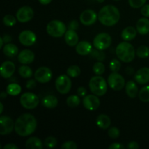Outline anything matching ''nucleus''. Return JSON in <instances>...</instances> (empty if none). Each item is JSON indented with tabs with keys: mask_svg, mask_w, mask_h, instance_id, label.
<instances>
[{
	"mask_svg": "<svg viewBox=\"0 0 149 149\" xmlns=\"http://www.w3.org/2000/svg\"><path fill=\"white\" fill-rule=\"evenodd\" d=\"M37 122L31 113L20 115L15 122V131L18 135L26 137L31 135L36 129Z\"/></svg>",
	"mask_w": 149,
	"mask_h": 149,
	"instance_id": "obj_1",
	"label": "nucleus"
},
{
	"mask_svg": "<svg viewBox=\"0 0 149 149\" xmlns=\"http://www.w3.org/2000/svg\"><path fill=\"white\" fill-rule=\"evenodd\" d=\"M98 20L106 26H113L119 22L120 19V13L116 7L113 5H106L99 11Z\"/></svg>",
	"mask_w": 149,
	"mask_h": 149,
	"instance_id": "obj_2",
	"label": "nucleus"
},
{
	"mask_svg": "<svg viewBox=\"0 0 149 149\" xmlns=\"http://www.w3.org/2000/svg\"><path fill=\"white\" fill-rule=\"evenodd\" d=\"M116 54L121 61L124 63H130L135 59V50L130 43L125 41L117 45Z\"/></svg>",
	"mask_w": 149,
	"mask_h": 149,
	"instance_id": "obj_3",
	"label": "nucleus"
},
{
	"mask_svg": "<svg viewBox=\"0 0 149 149\" xmlns=\"http://www.w3.org/2000/svg\"><path fill=\"white\" fill-rule=\"evenodd\" d=\"M89 87L92 93L97 96H103L107 92V83L100 75L93 77L89 82Z\"/></svg>",
	"mask_w": 149,
	"mask_h": 149,
	"instance_id": "obj_4",
	"label": "nucleus"
},
{
	"mask_svg": "<svg viewBox=\"0 0 149 149\" xmlns=\"http://www.w3.org/2000/svg\"><path fill=\"white\" fill-rule=\"evenodd\" d=\"M46 30L49 36L58 38L65 35L66 32V26L61 20H53L48 23Z\"/></svg>",
	"mask_w": 149,
	"mask_h": 149,
	"instance_id": "obj_5",
	"label": "nucleus"
},
{
	"mask_svg": "<svg viewBox=\"0 0 149 149\" xmlns=\"http://www.w3.org/2000/svg\"><path fill=\"white\" fill-rule=\"evenodd\" d=\"M20 103L24 109L31 110L37 107L39 103V98L34 93H25L20 96Z\"/></svg>",
	"mask_w": 149,
	"mask_h": 149,
	"instance_id": "obj_6",
	"label": "nucleus"
},
{
	"mask_svg": "<svg viewBox=\"0 0 149 149\" xmlns=\"http://www.w3.org/2000/svg\"><path fill=\"white\" fill-rule=\"evenodd\" d=\"M112 42L111 36L107 33H98L93 39V46L96 49L105 50L111 46Z\"/></svg>",
	"mask_w": 149,
	"mask_h": 149,
	"instance_id": "obj_7",
	"label": "nucleus"
},
{
	"mask_svg": "<svg viewBox=\"0 0 149 149\" xmlns=\"http://www.w3.org/2000/svg\"><path fill=\"white\" fill-rule=\"evenodd\" d=\"M71 80L70 79L69 76L68 75H61L56 79L55 81V87L58 93L61 94L65 95L70 92L71 89Z\"/></svg>",
	"mask_w": 149,
	"mask_h": 149,
	"instance_id": "obj_8",
	"label": "nucleus"
},
{
	"mask_svg": "<svg viewBox=\"0 0 149 149\" xmlns=\"http://www.w3.org/2000/svg\"><path fill=\"white\" fill-rule=\"evenodd\" d=\"M108 84L109 87L115 91H120L125 86V80L118 72H112L108 77Z\"/></svg>",
	"mask_w": 149,
	"mask_h": 149,
	"instance_id": "obj_9",
	"label": "nucleus"
},
{
	"mask_svg": "<svg viewBox=\"0 0 149 149\" xmlns=\"http://www.w3.org/2000/svg\"><path fill=\"white\" fill-rule=\"evenodd\" d=\"M35 79L39 83H47L52 79V72L50 68L47 67L42 66L38 68L34 74Z\"/></svg>",
	"mask_w": 149,
	"mask_h": 149,
	"instance_id": "obj_10",
	"label": "nucleus"
},
{
	"mask_svg": "<svg viewBox=\"0 0 149 149\" xmlns=\"http://www.w3.org/2000/svg\"><path fill=\"white\" fill-rule=\"evenodd\" d=\"M34 15L33 9L29 6L20 7L16 13V18L20 23H27L30 21Z\"/></svg>",
	"mask_w": 149,
	"mask_h": 149,
	"instance_id": "obj_11",
	"label": "nucleus"
},
{
	"mask_svg": "<svg viewBox=\"0 0 149 149\" xmlns=\"http://www.w3.org/2000/svg\"><path fill=\"white\" fill-rule=\"evenodd\" d=\"M82 103L84 107L89 111H95L100 105L98 96L95 95H87L83 97Z\"/></svg>",
	"mask_w": 149,
	"mask_h": 149,
	"instance_id": "obj_12",
	"label": "nucleus"
},
{
	"mask_svg": "<svg viewBox=\"0 0 149 149\" xmlns=\"http://www.w3.org/2000/svg\"><path fill=\"white\" fill-rule=\"evenodd\" d=\"M15 129V123L13 119L7 116L0 117V135H5L11 133Z\"/></svg>",
	"mask_w": 149,
	"mask_h": 149,
	"instance_id": "obj_13",
	"label": "nucleus"
},
{
	"mask_svg": "<svg viewBox=\"0 0 149 149\" xmlns=\"http://www.w3.org/2000/svg\"><path fill=\"white\" fill-rule=\"evenodd\" d=\"M18 39L20 44L24 46L29 47L36 43V36L32 31L25 30L19 34Z\"/></svg>",
	"mask_w": 149,
	"mask_h": 149,
	"instance_id": "obj_14",
	"label": "nucleus"
},
{
	"mask_svg": "<svg viewBox=\"0 0 149 149\" xmlns=\"http://www.w3.org/2000/svg\"><path fill=\"white\" fill-rule=\"evenodd\" d=\"M98 18L97 15L93 10H85L81 13L79 20L84 26H91L94 24Z\"/></svg>",
	"mask_w": 149,
	"mask_h": 149,
	"instance_id": "obj_15",
	"label": "nucleus"
},
{
	"mask_svg": "<svg viewBox=\"0 0 149 149\" xmlns=\"http://www.w3.org/2000/svg\"><path fill=\"white\" fill-rule=\"evenodd\" d=\"M15 71V65L12 61H4L0 68V74L4 79L11 78Z\"/></svg>",
	"mask_w": 149,
	"mask_h": 149,
	"instance_id": "obj_16",
	"label": "nucleus"
},
{
	"mask_svg": "<svg viewBox=\"0 0 149 149\" xmlns=\"http://www.w3.org/2000/svg\"><path fill=\"white\" fill-rule=\"evenodd\" d=\"M135 81L140 84H146L149 82V68L143 67L137 71L134 76Z\"/></svg>",
	"mask_w": 149,
	"mask_h": 149,
	"instance_id": "obj_17",
	"label": "nucleus"
},
{
	"mask_svg": "<svg viewBox=\"0 0 149 149\" xmlns=\"http://www.w3.org/2000/svg\"><path fill=\"white\" fill-rule=\"evenodd\" d=\"M35 59V55L31 50L23 49L17 55V60L20 63L23 65H28L33 62Z\"/></svg>",
	"mask_w": 149,
	"mask_h": 149,
	"instance_id": "obj_18",
	"label": "nucleus"
},
{
	"mask_svg": "<svg viewBox=\"0 0 149 149\" xmlns=\"http://www.w3.org/2000/svg\"><path fill=\"white\" fill-rule=\"evenodd\" d=\"M93 50V46L91 44L87 41H81L76 45V52L80 55L85 56L90 55Z\"/></svg>",
	"mask_w": 149,
	"mask_h": 149,
	"instance_id": "obj_19",
	"label": "nucleus"
},
{
	"mask_svg": "<svg viewBox=\"0 0 149 149\" xmlns=\"http://www.w3.org/2000/svg\"><path fill=\"white\" fill-rule=\"evenodd\" d=\"M64 37L65 42L68 46L74 47L79 43V36L76 31L68 29L64 35Z\"/></svg>",
	"mask_w": 149,
	"mask_h": 149,
	"instance_id": "obj_20",
	"label": "nucleus"
},
{
	"mask_svg": "<svg viewBox=\"0 0 149 149\" xmlns=\"http://www.w3.org/2000/svg\"><path fill=\"white\" fill-rule=\"evenodd\" d=\"M138 33L141 35H146L149 33V20L147 17H142L138 20L136 25Z\"/></svg>",
	"mask_w": 149,
	"mask_h": 149,
	"instance_id": "obj_21",
	"label": "nucleus"
},
{
	"mask_svg": "<svg viewBox=\"0 0 149 149\" xmlns=\"http://www.w3.org/2000/svg\"><path fill=\"white\" fill-rule=\"evenodd\" d=\"M125 91H126L128 97H130V98H135L139 93L138 86H137L136 83L134 82L133 81H129L126 83Z\"/></svg>",
	"mask_w": 149,
	"mask_h": 149,
	"instance_id": "obj_22",
	"label": "nucleus"
},
{
	"mask_svg": "<svg viewBox=\"0 0 149 149\" xmlns=\"http://www.w3.org/2000/svg\"><path fill=\"white\" fill-rule=\"evenodd\" d=\"M96 124H97V127H100V129L106 130L109 128L111 124V121L110 117L107 116L106 114H100L96 119Z\"/></svg>",
	"mask_w": 149,
	"mask_h": 149,
	"instance_id": "obj_23",
	"label": "nucleus"
},
{
	"mask_svg": "<svg viewBox=\"0 0 149 149\" xmlns=\"http://www.w3.org/2000/svg\"><path fill=\"white\" fill-rule=\"evenodd\" d=\"M137 29L132 26H128L126 27L122 32V39L126 42H129V41L132 40L135 38L137 35Z\"/></svg>",
	"mask_w": 149,
	"mask_h": 149,
	"instance_id": "obj_24",
	"label": "nucleus"
},
{
	"mask_svg": "<svg viewBox=\"0 0 149 149\" xmlns=\"http://www.w3.org/2000/svg\"><path fill=\"white\" fill-rule=\"evenodd\" d=\"M42 104L43 105L44 107L47 108V109H55L58 106V100L55 95H47L46 97L42 99Z\"/></svg>",
	"mask_w": 149,
	"mask_h": 149,
	"instance_id": "obj_25",
	"label": "nucleus"
},
{
	"mask_svg": "<svg viewBox=\"0 0 149 149\" xmlns=\"http://www.w3.org/2000/svg\"><path fill=\"white\" fill-rule=\"evenodd\" d=\"M26 147L28 149H42L43 143L39 138L32 137L26 141Z\"/></svg>",
	"mask_w": 149,
	"mask_h": 149,
	"instance_id": "obj_26",
	"label": "nucleus"
},
{
	"mask_svg": "<svg viewBox=\"0 0 149 149\" xmlns=\"http://www.w3.org/2000/svg\"><path fill=\"white\" fill-rule=\"evenodd\" d=\"M18 52V47L14 44L7 43L3 47V53L8 58L16 56Z\"/></svg>",
	"mask_w": 149,
	"mask_h": 149,
	"instance_id": "obj_27",
	"label": "nucleus"
},
{
	"mask_svg": "<svg viewBox=\"0 0 149 149\" xmlns=\"http://www.w3.org/2000/svg\"><path fill=\"white\" fill-rule=\"evenodd\" d=\"M21 87L17 83H10L7 87L6 91L8 95L12 96H16L21 93Z\"/></svg>",
	"mask_w": 149,
	"mask_h": 149,
	"instance_id": "obj_28",
	"label": "nucleus"
},
{
	"mask_svg": "<svg viewBox=\"0 0 149 149\" xmlns=\"http://www.w3.org/2000/svg\"><path fill=\"white\" fill-rule=\"evenodd\" d=\"M18 73L20 74V77H22L23 78L25 79H29L30 77H32L33 75V71L31 70V68L30 67L27 66V65H22L18 69Z\"/></svg>",
	"mask_w": 149,
	"mask_h": 149,
	"instance_id": "obj_29",
	"label": "nucleus"
},
{
	"mask_svg": "<svg viewBox=\"0 0 149 149\" xmlns=\"http://www.w3.org/2000/svg\"><path fill=\"white\" fill-rule=\"evenodd\" d=\"M81 103V99L79 95H70L66 99V103L68 107L76 108L79 106Z\"/></svg>",
	"mask_w": 149,
	"mask_h": 149,
	"instance_id": "obj_30",
	"label": "nucleus"
},
{
	"mask_svg": "<svg viewBox=\"0 0 149 149\" xmlns=\"http://www.w3.org/2000/svg\"><path fill=\"white\" fill-rule=\"evenodd\" d=\"M90 55L93 58L97 60V61H101V62H103L106 58V54L103 52V50H100L96 48L91 51Z\"/></svg>",
	"mask_w": 149,
	"mask_h": 149,
	"instance_id": "obj_31",
	"label": "nucleus"
},
{
	"mask_svg": "<svg viewBox=\"0 0 149 149\" xmlns=\"http://www.w3.org/2000/svg\"><path fill=\"white\" fill-rule=\"evenodd\" d=\"M140 100L143 103H148L149 102V85H146L141 88V90L138 93Z\"/></svg>",
	"mask_w": 149,
	"mask_h": 149,
	"instance_id": "obj_32",
	"label": "nucleus"
},
{
	"mask_svg": "<svg viewBox=\"0 0 149 149\" xmlns=\"http://www.w3.org/2000/svg\"><path fill=\"white\" fill-rule=\"evenodd\" d=\"M66 73L67 75L69 76L70 77L75 78V77H79L80 75V74H81V69H80V68L78 65H73L68 67L66 71Z\"/></svg>",
	"mask_w": 149,
	"mask_h": 149,
	"instance_id": "obj_33",
	"label": "nucleus"
},
{
	"mask_svg": "<svg viewBox=\"0 0 149 149\" xmlns=\"http://www.w3.org/2000/svg\"><path fill=\"white\" fill-rule=\"evenodd\" d=\"M136 55L141 58H147L149 57V47L145 45H141L137 49Z\"/></svg>",
	"mask_w": 149,
	"mask_h": 149,
	"instance_id": "obj_34",
	"label": "nucleus"
},
{
	"mask_svg": "<svg viewBox=\"0 0 149 149\" xmlns=\"http://www.w3.org/2000/svg\"><path fill=\"white\" fill-rule=\"evenodd\" d=\"M93 71L96 75H102L106 71V67L101 61H97L93 65Z\"/></svg>",
	"mask_w": 149,
	"mask_h": 149,
	"instance_id": "obj_35",
	"label": "nucleus"
},
{
	"mask_svg": "<svg viewBox=\"0 0 149 149\" xmlns=\"http://www.w3.org/2000/svg\"><path fill=\"white\" fill-rule=\"evenodd\" d=\"M17 22V18L11 15H7L3 17V23L7 27H12L15 26Z\"/></svg>",
	"mask_w": 149,
	"mask_h": 149,
	"instance_id": "obj_36",
	"label": "nucleus"
},
{
	"mask_svg": "<svg viewBox=\"0 0 149 149\" xmlns=\"http://www.w3.org/2000/svg\"><path fill=\"white\" fill-rule=\"evenodd\" d=\"M121 66H122V64H121L120 61L116 59L112 60L109 64V68L112 72H118L120 70Z\"/></svg>",
	"mask_w": 149,
	"mask_h": 149,
	"instance_id": "obj_37",
	"label": "nucleus"
},
{
	"mask_svg": "<svg viewBox=\"0 0 149 149\" xmlns=\"http://www.w3.org/2000/svg\"><path fill=\"white\" fill-rule=\"evenodd\" d=\"M57 143H58V141H57V139L55 138V137H52V136L47 137V138L45 139V143H44L45 146L50 148H55V147L57 146Z\"/></svg>",
	"mask_w": 149,
	"mask_h": 149,
	"instance_id": "obj_38",
	"label": "nucleus"
},
{
	"mask_svg": "<svg viewBox=\"0 0 149 149\" xmlns=\"http://www.w3.org/2000/svg\"><path fill=\"white\" fill-rule=\"evenodd\" d=\"M130 5L135 9L142 7L146 4L147 0H128Z\"/></svg>",
	"mask_w": 149,
	"mask_h": 149,
	"instance_id": "obj_39",
	"label": "nucleus"
},
{
	"mask_svg": "<svg viewBox=\"0 0 149 149\" xmlns=\"http://www.w3.org/2000/svg\"><path fill=\"white\" fill-rule=\"evenodd\" d=\"M108 134H109V136L111 138H112V139H116L120 135V131H119V130L117 127H111L109 130Z\"/></svg>",
	"mask_w": 149,
	"mask_h": 149,
	"instance_id": "obj_40",
	"label": "nucleus"
},
{
	"mask_svg": "<svg viewBox=\"0 0 149 149\" xmlns=\"http://www.w3.org/2000/svg\"><path fill=\"white\" fill-rule=\"evenodd\" d=\"M77 148H78V146H77V143L71 141H66L61 146V148L62 149H77Z\"/></svg>",
	"mask_w": 149,
	"mask_h": 149,
	"instance_id": "obj_41",
	"label": "nucleus"
},
{
	"mask_svg": "<svg viewBox=\"0 0 149 149\" xmlns=\"http://www.w3.org/2000/svg\"><path fill=\"white\" fill-rule=\"evenodd\" d=\"M79 24L77 20H71L68 24V29H71V30L76 31L79 29Z\"/></svg>",
	"mask_w": 149,
	"mask_h": 149,
	"instance_id": "obj_42",
	"label": "nucleus"
},
{
	"mask_svg": "<svg viewBox=\"0 0 149 149\" xmlns=\"http://www.w3.org/2000/svg\"><path fill=\"white\" fill-rule=\"evenodd\" d=\"M141 13L144 17H149V4H144L141 7Z\"/></svg>",
	"mask_w": 149,
	"mask_h": 149,
	"instance_id": "obj_43",
	"label": "nucleus"
},
{
	"mask_svg": "<svg viewBox=\"0 0 149 149\" xmlns=\"http://www.w3.org/2000/svg\"><path fill=\"white\" fill-rule=\"evenodd\" d=\"M36 80L35 79H29L26 82V88L29 90H33L36 86Z\"/></svg>",
	"mask_w": 149,
	"mask_h": 149,
	"instance_id": "obj_44",
	"label": "nucleus"
},
{
	"mask_svg": "<svg viewBox=\"0 0 149 149\" xmlns=\"http://www.w3.org/2000/svg\"><path fill=\"white\" fill-rule=\"evenodd\" d=\"M77 94L79 97H84V96L87 95V90L84 87H79L77 90Z\"/></svg>",
	"mask_w": 149,
	"mask_h": 149,
	"instance_id": "obj_45",
	"label": "nucleus"
},
{
	"mask_svg": "<svg viewBox=\"0 0 149 149\" xmlns=\"http://www.w3.org/2000/svg\"><path fill=\"white\" fill-rule=\"evenodd\" d=\"M109 149H124L125 146L119 143H113L109 146Z\"/></svg>",
	"mask_w": 149,
	"mask_h": 149,
	"instance_id": "obj_46",
	"label": "nucleus"
},
{
	"mask_svg": "<svg viewBox=\"0 0 149 149\" xmlns=\"http://www.w3.org/2000/svg\"><path fill=\"white\" fill-rule=\"evenodd\" d=\"M139 145L135 141H132V142L129 143L127 145V148L130 149H138L139 148Z\"/></svg>",
	"mask_w": 149,
	"mask_h": 149,
	"instance_id": "obj_47",
	"label": "nucleus"
},
{
	"mask_svg": "<svg viewBox=\"0 0 149 149\" xmlns=\"http://www.w3.org/2000/svg\"><path fill=\"white\" fill-rule=\"evenodd\" d=\"M3 149H18V147L13 143H8L3 147Z\"/></svg>",
	"mask_w": 149,
	"mask_h": 149,
	"instance_id": "obj_48",
	"label": "nucleus"
},
{
	"mask_svg": "<svg viewBox=\"0 0 149 149\" xmlns=\"http://www.w3.org/2000/svg\"><path fill=\"white\" fill-rule=\"evenodd\" d=\"M2 39H3V40H4V43H6V44L10 43V42L12 41V39H12V36H10V35H8V34H4V36L2 37Z\"/></svg>",
	"mask_w": 149,
	"mask_h": 149,
	"instance_id": "obj_49",
	"label": "nucleus"
},
{
	"mask_svg": "<svg viewBox=\"0 0 149 149\" xmlns=\"http://www.w3.org/2000/svg\"><path fill=\"white\" fill-rule=\"evenodd\" d=\"M125 72L127 75H132L133 74H135V70H134L133 68L132 67H127L125 70Z\"/></svg>",
	"mask_w": 149,
	"mask_h": 149,
	"instance_id": "obj_50",
	"label": "nucleus"
},
{
	"mask_svg": "<svg viewBox=\"0 0 149 149\" xmlns=\"http://www.w3.org/2000/svg\"><path fill=\"white\" fill-rule=\"evenodd\" d=\"M52 1V0H39V3L42 4H43V5H47V4H49Z\"/></svg>",
	"mask_w": 149,
	"mask_h": 149,
	"instance_id": "obj_51",
	"label": "nucleus"
},
{
	"mask_svg": "<svg viewBox=\"0 0 149 149\" xmlns=\"http://www.w3.org/2000/svg\"><path fill=\"white\" fill-rule=\"evenodd\" d=\"M7 95H8V93H7V91L6 92H1V94H0V97H1V99H4L6 98V97H7Z\"/></svg>",
	"mask_w": 149,
	"mask_h": 149,
	"instance_id": "obj_52",
	"label": "nucleus"
},
{
	"mask_svg": "<svg viewBox=\"0 0 149 149\" xmlns=\"http://www.w3.org/2000/svg\"><path fill=\"white\" fill-rule=\"evenodd\" d=\"M4 40H3L2 37L0 38V48H2L3 47V44H4Z\"/></svg>",
	"mask_w": 149,
	"mask_h": 149,
	"instance_id": "obj_53",
	"label": "nucleus"
},
{
	"mask_svg": "<svg viewBox=\"0 0 149 149\" xmlns=\"http://www.w3.org/2000/svg\"><path fill=\"white\" fill-rule=\"evenodd\" d=\"M0 107H1V109H0V113L1 114L3 113V110H4V106H3L2 103H0Z\"/></svg>",
	"mask_w": 149,
	"mask_h": 149,
	"instance_id": "obj_54",
	"label": "nucleus"
},
{
	"mask_svg": "<svg viewBox=\"0 0 149 149\" xmlns=\"http://www.w3.org/2000/svg\"><path fill=\"white\" fill-rule=\"evenodd\" d=\"M97 1H98V2L102 3V2H103V1H104V0H97Z\"/></svg>",
	"mask_w": 149,
	"mask_h": 149,
	"instance_id": "obj_55",
	"label": "nucleus"
},
{
	"mask_svg": "<svg viewBox=\"0 0 149 149\" xmlns=\"http://www.w3.org/2000/svg\"><path fill=\"white\" fill-rule=\"evenodd\" d=\"M116 1H119V0H116Z\"/></svg>",
	"mask_w": 149,
	"mask_h": 149,
	"instance_id": "obj_56",
	"label": "nucleus"
}]
</instances>
